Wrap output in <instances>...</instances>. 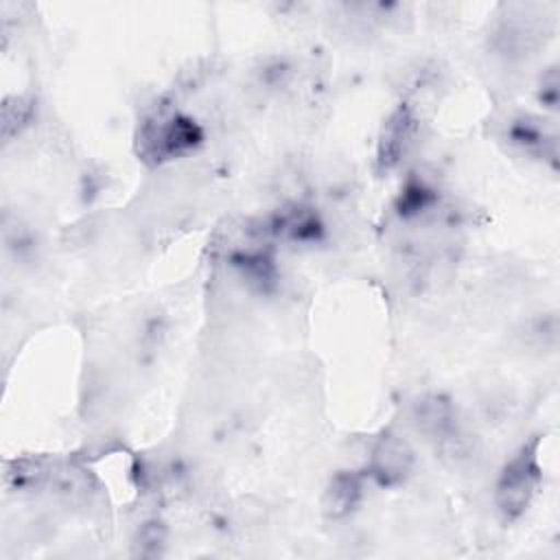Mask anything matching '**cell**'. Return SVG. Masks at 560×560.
Returning <instances> with one entry per match:
<instances>
[{
    "instance_id": "5",
    "label": "cell",
    "mask_w": 560,
    "mask_h": 560,
    "mask_svg": "<svg viewBox=\"0 0 560 560\" xmlns=\"http://www.w3.org/2000/svg\"><path fill=\"white\" fill-rule=\"evenodd\" d=\"M413 131H416V118L409 105H398L387 120L381 127L378 136V147H376V160L381 168H394L407 149L413 142Z\"/></svg>"
},
{
    "instance_id": "4",
    "label": "cell",
    "mask_w": 560,
    "mask_h": 560,
    "mask_svg": "<svg viewBox=\"0 0 560 560\" xmlns=\"http://www.w3.org/2000/svg\"><path fill=\"white\" fill-rule=\"evenodd\" d=\"M411 420L416 429L433 444L446 446L457 435V422H455V409L453 405L440 396V394H427L416 400Z\"/></svg>"
},
{
    "instance_id": "8",
    "label": "cell",
    "mask_w": 560,
    "mask_h": 560,
    "mask_svg": "<svg viewBox=\"0 0 560 560\" xmlns=\"http://www.w3.org/2000/svg\"><path fill=\"white\" fill-rule=\"evenodd\" d=\"M33 116V101L24 96H9L2 103V138L11 140L18 136Z\"/></svg>"
},
{
    "instance_id": "6",
    "label": "cell",
    "mask_w": 560,
    "mask_h": 560,
    "mask_svg": "<svg viewBox=\"0 0 560 560\" xmlns=\"http://www.w3.org/2000/svg\"><path fill=\"white\" fill-rule=\"evenodd\" d=\"M363 497L361 475L354 470L335 472L322 492V512L326 518H346Z\"/></svg>"
},
{
    "instance_id": "2",
    "label": "cell",
    "mask_w": 560,
    "mask_h": 560,
    "mask_svg": "<svg viewBox=\"0 0 560 560\" xmlns=\"http://www.w3.org/2000/svg\"><path fill=\"white\" fill-rule=\"evenodd\" d=\"M203 140L201 127L177 112L158 114L140 129V153L151 162H164L192 151Z\"/></svg>"
},
{
    "instance_id": "3",
    "label": "cell",
    "mask_w": 560,
    "mask_h": 560,
    "mask_svg": "<svg viewBox=\"0 0 560 560\" xmlns=\"http://www.w3.org/2000/svg\"><path fill=\"white\" fill-rule=\"evenodd\" d=\"M413 466H416V453L411 444L396 433H385L383 438H378V442L372 448L368 470L378 486L392 488L407 481Z\"/></svg>"
},
{
    "instance_id": "9",
    "label": "cell",
    "mask_w": 560,
    "mask_h": 560,
    "mask_svg": "<svg viewBox=\"0 0 560 560\" xmlns=\"http://www.w3.org/2000/svg\"><path fill=\"white\" fill-rule=\"evenodd\" d=\"M431 190L420 184V182H409L400 195V203H398V212L402 217H411V214H418L422 212L429 203H431Z\"/></svg>"
},
{
    "instance_id": "1",
    "label": "cell",
    "mask_w": 560,
    "mask_h": 560,
    "mask_svg": "<svg viewBox=\"0 0 560 560\" xmlns=\"http://www.w3.org/2000/svg\"><path fill=\"white\" fill-rule=\"evenodd\" d=\"M540 483V466L536 440L518 448V453L501 468L494 486V503L505 521L518 518L532 503Z\"/></svg>"
},
{
    "instance_id": "7",
    "label": "cell",
    "mask_w": 560,
    "mask_h": 560,
    "mask_svg": "<svg viewBox=\"0 0 560 560\" xmlns=\"http://www.w3.org/2000/svg\"><path fill=\"white\" fill-rule=\"evenodd\" d=\"M271 228H273V232L284 234L291 241H302V243L317 241L319 234H322L319 217L315 214V210L304 208V206H295L291 210L280 212L273 219Z\"/></svg>"
}]
</instances>
